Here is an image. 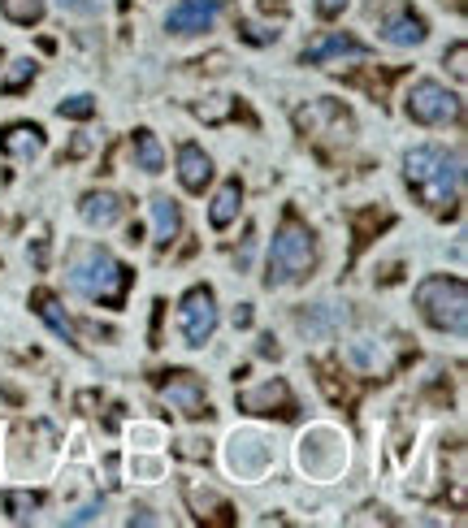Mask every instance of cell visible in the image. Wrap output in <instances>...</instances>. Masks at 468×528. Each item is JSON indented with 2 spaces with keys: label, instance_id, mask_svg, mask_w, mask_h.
<instances>
[{
  "label": "cell",
  "instance_id": "cell-1",
  "mask_svg": "<svg viewBox=\"0 0 468 528\" xmlns=\"http://www.w3.org/2000/svg\"><path fill=\"white\" fill-rule=\"evenodd\" d=\"M403 178H408V187L425 208L447 213L464 195V156L438 148V143H421V148H408V156H403Z\"/></svg>",
  "mask_w": 468,
  "mask_h": 528
},
{
  "label": "cell",
  "instance_id": "cell-2",
  "mask_svg": "<svg viewBox=\"0 0 468 528\" xmlns=\"http://www.w3.org/2000/svg\"><path fill=\"white\" fill-rule=\"evenodd\" d=\"M65 277H70V290H78V295L91 303H100V308H122L126 303L130 269L100 243H78L70 252Z\"/></svg>",
  "mask_w": 468,
  "mask_h": 528
},
{
  "label": "cell",
  "instance_id": "cell-3",
  "mask_svg": "<svg viewBox=\"0 0 468 528\" xmlns=\"http://www.w3.org/2000/svg\"><path fill=\"white\" fill-rule=\"evenodd\" d=\"M317 264V243H312V230L299 221L295 208L282 213V226L269 243V260H265V286H291V282H304Z\"/></svg>",
  "mask_w": 468,
  "mask_h": 528
},
{
  "label": "cell",
  "instance_id": "cell-4",
  "mask_svg": "<svg viewBox=\"0 0 468 528\" xmlns=\"http://www.w3.org/2000/svg\"><path fill=\"white\" fill-rule=\"evenodd\" d=\"M416 308L442 334H464L468 329V286L464 277H425L416 286Z\"/></svg>",
  "mask_w": 468,
  "mask_h": 528
},
{
  "label": "cell",
  "instance_id": "cell-5",
  "mask_svg": "<svg viewBox=\"0 0 468 528\" xmlns=\"http://www.w3.org/2000/svg\"><path fill=\"white\" fill-rule=\"evenodd\" d=\"M403 113L412 117L416 126H460L464 104L455 91H447L438 78H416L403 96Z\"/></svg>",
  "mask_w": 468,
  "mask_h": 528
},
{
  "label": "cell",
  "instance_id": "cell-6",
  "mask_svg": "<svg viewBox=\"0 0 468 528\" xmlns=\"http://www.w3.org/2000/svg\"><path fill=\"white\" fill-rule=\"evenodd\" d=\"M178 329L187 347H204L217 334V295L208 286H191L178 303Z\"/></svg>",
  "mask_w": 468,
  "mask_h": 528
},
{
  "label": "cell",
  "instance_id": "cell-7",
  "mask_svg": "<svg viewBox=\"0 0 468 528\" xmlns=\"http://www.w3.org/2000/svg\"><path fill=\"white\" fill-rule=\"evenodd\" d=\"M239 412L247 416H278V420H295L299 416V407H295V394L291 386H286L282 377H269V381H260V386H247L239 390Z\"/></svg>",
  "mask_w": 468,
  "mask_h": 528
},
{
  "label": "cell",
  "instance_id": "cell-8",
  "mask_svg": "<svg viewBox=\"0 0 468 528\" xmlns=\"http://www.w3.org/2000/svg\"><path fill=\"white\" fill-rule=\"evenodd\" d=\"M156 390H161V399L174 407V412L191 416V420L208 416V394H204V381L195 373H182V368H178V373H161Z\"/></svg>",
  "mask_w": 468,
  "mask_h": 528
},
{
  "label": "cell",
  "instance_id": "cell-9",
  "mask_svg": "<svg viewBox=\"0 0 468 528\" xmlns=\"http://www.w3.org/2000/svg\"><path fill=\"white\" fill-rule=\"evenodd\" d=\"M221 13V0H178L165 18V31L169 35H200V31H213Z\"/></svg>",
  "mask_w": 468,
  "mask_h": 528
},
{
  "label": "cell",
  "instance_id": "cell-10",
  "mask_svg": "<svg viewBox=\"0 0 468 528\" xmlns=\"http://www.w3.org/2000/svg\"><path fill=\"white\" fill-rule=\"evenodd\" d=\"M382 44L390 48H421L425 39H429V26L421 13H412V9H395V13H386L382 18Z\"/></svg>",
  "mask_w": 468,
  "mask_h": 528
},
{
  "label": "cell",
  "instance_id": "cell-11",
  "mask_svg": "<svg viewBox=\"0 0 468 528\" xmlns=\"http://www.w3.org/2000/svg\"><path fill=\"white\" fill-rule=\"evenodd\" d=\"M364 48L356 35H347V31H330V35H321V39H312V44L299 52V65H325V61H334V57H364Z\"/></svg>",
  "mask_w": 468,
  "mask_h": 528
},
{
  "label": "cell",
  "instance_id": "cell-12",
  "mask_svg": "<svg viewBox=\"0 0 468 528\" xmlns=\"http://www.w3.org/2000/svg\"><path fill=\"white\" fill-rule=\"evenodd\" d=\"M122 213H126V204H122V195H113V191H87L83 200H78V217H83L91 230H113L117 221H122Z\"/></svg>",
  "mask_w": 468,
  "mask_h": 528
},
{
  "label": "cell",
  "instance_id": "cell-13",
  "mask_svg": "<svg viewBox=\"0 0 468 528\" xmlns=\"http://www.w3.org/2000/svg\"><path fill=\"white\" fill-rule=\"evenodd\" d=\"M44 130H39L35 122H13L0 130V152L9 156V161H35L39 152H44Z\"/></svg>",
  "mask_w": 468,
  "mask_h": 528
},
{
  "label": "cell",
  "instance_id": "cell-14",
  "mask_svg": "<svg viewBox=\"0 0 468 528\" xmlns=\"http://www.w3.org/2000/svg\"><path fill=\"white\" fill-rule=\"evenodd\" d=\"M178 182L191 195H204V187L213 182V161H208V152L200 143H182L178 148Z\"/></svg>",
  "mask_w": 468,
  "mask_h": 528
},
{
  "label": "cell",
  "instance_id": "cell-15",
  "mask_svg": "<svg viewBox=\"0 0 468 528\" xmlns=\"http://www.w3.org/2000/svg\"><path fill=\"white\" fill-rule=\"evenodd\" d=\"M182 234V208L178 200H169V195H152V243L169 252V243H174Z\"/></svg>",
  "mask_w": 468,
  "mask_h": 528
},
{
  "label": "cell",
  "instance_id": "cell-16",
  "mask_svg": "<svg viewBox=\"0 0 468 528\" xmlns=\"http://www.w3.org/2000/svg\"><path fill=\"white\" fill-rule=\"evenodd\" d=\"M239 204H243V182L239 178H226V182H221V191L213 195V204H208V226H213V230H230L234 217H239Z\"/></svg>",
  "mask_w": 468,
  "mask_h": 528
},
{
  "label": "cell",
  "instance_id": "cell-17",
  "mask_svg": "<svg viewBox=\"0 0 468 528\" xmlns=\"http://www.w3.org/2000/svg\"><path fill=\"white\" fill-rule=\"evenodd\" d=\"M31 308H35V316H39V321H44L57 338L74 342V321L65 316V308L57 303V295H52V290H35V295H31Z\"/></svg>",
  "mask_w": 468,
  "mask_h": 528
},
{
  "label": "cell",
  "instance_id": "cell-18",
  "mask_svg": "<svg viewBox=\"0 0 468 528\" xmlns=\"http://www.w3.org/2000/svg\"><path fill=\"white\" fill-rule=\"evenodd\" d=\"M130 152H135V165L143 169V174H161L165 169V148H161V139L152 135V130H135L130 135Z\"/></svg>",
  "mask_w": 468,
  "mask_h": 528
},
{
  "label": "cell",
  "instance_id": "cell-19",
  "mask_svg": "<svg viewBox=\"0 0 468 528\" xmlns=\"http://www.w3.org/2000/svg\"><path fill=\"white\" fill-rule=\"evenodd\" d=\"M0 13L13 26H35V22H44V0H0Z\"/></svg>",
  "mask_w": 468,
  "mask_h": 528
},
{
  "label": "cell",
  "instance_id": "cell-20",
  "mask_svg": "<svg viewBox=\"0 0 468 528\" xmlns=\"http://www.w3.org/2000/svg\"><path fill=\"white\" fill-rule=\"evenodd\" d=\"M39 503H44V494H35V490H9L5 494V511H9V520H18L26 524L39 511Z\"/></svg>",
  "mask_w": 468,
  "mask_h": 528
},
{
  "label": "cell",
  "instance_id": "cell-21",
  "mask_svg": "<svg viewBox=\"0 0 468 528\" xmlns=\"http://www.w3.org/2000/svg\"><path fill=\"white\" fill-rule=\"evenodd\" d=\"M35 83V61L31 57H18L5 70V78H0V91H5V96H18L22 87H31Z\"/></svg>",
  "mask_w": 468,
  "mask_h": 528
},
{
  "label": "cell",
  "instance_id": "cell-22",
  "mask_svg": "<svg viewBox=\"0 0 468 528\" xmlns=\"http://www.w3.org/2000/svg\"><path fill=\"white\" fill-rule=\"evenodd\" d=\"M57 113L70 117V122H87V117L96 113V100H91V96H70V100L57 104Z\"/></svg>",
  "mask_w": 468,
  "mask_h": 528
},
{
  "label": "cell",
  "instance_id": "cell-23",
  "mask_svg": "<svg viewBox=\"0 0 468 528\" xmlns=\"http://www.w3.org/2000/svg\"><path fill=\"white\" fill-rule=\"evenodd\" d=\"M442 61H451V74H455V83H464V78H468V48H464V39H460V44H451V52H447V57H442Z\"/></svg>",
  "mask_w": 468,
  "mask_h": 528
},
{
  "label": "cell",
  "instance_id": "cell-24",
  "mask_svg": "<svg viewBox=\"0 0 468 528\" xmlns=\"http://www.w3.org/2000/svg\"><path fill=\"white\" fill-rule=\"evenodd\" d=\"M312 9H317V18H338V13L347 9V0H317Z\"/></svg>",
  "mask_w": 468,
  "mask_h": 528
},
{
  "label": "cell",
  "instance_id": "cell-25",
  "mask_svg": "<svg viewBox=\"0 0 468 528\" xmlns=\"http://www.w3.org/2000/svg\"><path fill=\"white\" fill-rule=\"evenodd\" d=\"M234 325H252V308H247V303H243L239 312H234Z\"/></svg>",
  "mask_w": 468,
  "mask_h": 528
},
{
  "label": "cell",
  "instance_id": "cell-26",
  "mask_svg": "<svg viewBox=\"0 0 468 528\" xmlns=\"http://www.w3.org/2000/svg\"><path fill=\"white\" fill-rule=\"evenodd\" d=\"M451 5H455V9H464V0H451Z\"/></svg>",
  "mask_w": 468,
  "mask_h": 528
}]
</instances>
